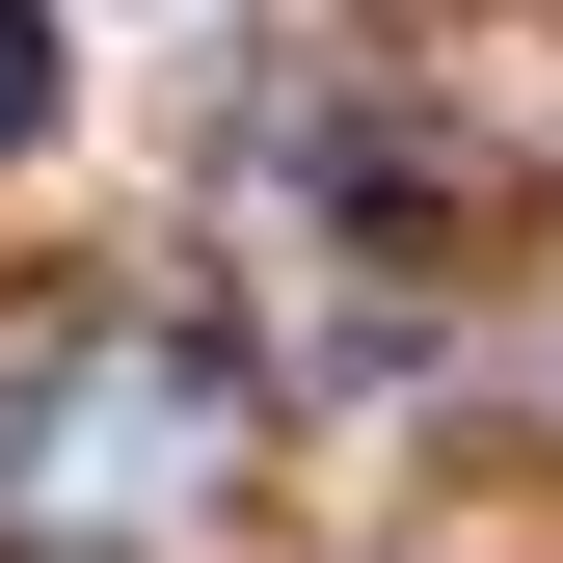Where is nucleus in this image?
Instances as JSON below:
<instances>
[{"label":"nucleus","mask_w":563,"mask_h":563,"mask_svg":"<svg viewBox=\"0 0 563 563\" xmlns=\"http://www.w3.org/2000/svg\"><path fill=\"white\" fill-rule=\"evenodd\" d=\"M188 430H216L188 349H81V376H54V483H188Z\"/></svg>","instance_id":"f257e3e1"},{"label":"nucleus","mask_w":563,"mask_h":563,"mask_svg":"<svg viewBox=\"0 0 563 563\" xmlns=\"http://www.w3.org/2000/svg\"><path fill=\"white\" fill-rule=\"evenodd\" d=\"M54 134V0H0V162Z\"/></svg>","instance_id":"f03ea898"}]
</instances>
